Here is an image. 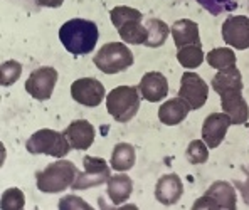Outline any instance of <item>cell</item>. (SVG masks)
I'll list each match as a JSON object with an SVG mask.
<instances>
[{
    "instance_id": "4dcf8cb0",
    "label": "cell",
    "mask_w": 249,
    "mask_h": 210,
    "mask_svg": "<svg viewBox=\"0 0 249 210\" xmlns=\"http://www.w3.org/2000/svg\"><path fill=\"white\" fill-rule=\"evenodd\" d=\"M236 187L241 192V197H243L244 204L249 205V172H246V180L244 182H236Z\"/></svg>"
},
{
    "instance_id": "1f68e13d",
    "label": "cell",
    "mask_w": 249,
    "mask_h": 210,
    "mask_svg": "<svg viewBox=\"0 0 249 210\" xmlns=\"http://www.w3.org/2000/svg\"><path fill=\"white\" fill-rule=\"evenodd\" d=\"M39 7H49V9H57L64 3V0H36Z\"/></svg>"
},
{
    "instance_id": "52a82bcc",
    "label": "cell",
    "mask_w": 249,
    "mask_h": 210,
    "mask_svg": "<svg viewBox=\"0 0 249 210\" xmlns=\"http://www.w3.org/2000/svg\"><path fill=\"white\" fill-rule=\"evenodd\" d=\"M83 172H78L76 180L72 182L71 189L74 192L79 190H88L94 189V187H100L106 183L111 176V170H109V165L106 163V160L98 157H84L83 158Z\"/></svg>"
},
{
    "instance_id": "ffe728a7",
    "label": "cell",
    "mask_w": 249,
    "mask_h": 210,
    "mask_svg": "<svg viewBox=\"0 0 249 210\" xmlns=\"http://www.w3.org/2000/svg\"><path fill=\"white\" fill-rule=\"evenodd\" d=\"M211 86L219 96H222L226 93H232V91H243L244 84H243L241 71L236 66L229 69H222V71H219L217 74L212 77Z\"/></svg>"
},
{
    "instance_id": "44dd1931",
    "label": "cell",
    "mask_w": 249,
    "mask_h": 210,
    "mask_svg": "<svg viewBox=\"0 0 249 210\" xmlns=\"http://www.w3.org/2000/svg\"><path fill=\"white\" fill-rule=\"evenodd\" d=\"M170 32L177 49H182V47L190 46V44H200L199 25H197V22L190 19H180L174 22Z\"/></svg>"
},
{
    "instance_id": "6da1fadb",
    "label": "cell",
    "mask_w": 249,
    "mask_h": 210,
    "mask_svg": "<svg viewBox=\"0 0 249 210\" xmlns=\"http://www.w3.org/2000/svg\"><path fill=\"white\" fill-rule=\"evenodd\" d=\"M100 31L93 20L86 19H71L61 25L59 40L68 52L72 56H86L93 52L98 44Z\"/></svg>"
},
{
    "instance_id": "5bb4252c",
    "label": "cell",
    "mask_w": 249,
    "mask_h": 210,
    "mask_svg": "<svg viewBox=\"0 0 249 210\" xmlns=\"http://www.w3.org/2000/svg\"><path fill=\"white\" fill-rule=\"evenodd\" d=\"M62 133L66 135L72 150H88L94 143L96 130L88 120H74Z\"/></svg>"
},
{
    "instance_id": "cb8c5ba5",
    "label": "cell",
    "mask_w": 249,
    "mask_h": 210,
    "mask_svg": "<svg viewBox=\"0 0 249 210\" xmlns=\"http://www.w3.org/2000/svg\"><path fill=\"white\" fill-rule=\"evenodd\" d=\"M202 44H190L177 51V61L185 69H197L204 62Z\"/></svg>"
},
{
    "instance_id": "7a4b0ae2",
    "label": "cell",
    "mask_w": 249,
    "mask_h": 210,
    "mask_svg": "<svg viewBox=\"0 0 249 210\" xmlns=\"http://www.w3.org/2000/svg\"><path fill=\"white\" fill-rule=\"evenodd\" d=\"M111 24L116 27L123 42L140 46L146 40V25H143V14L133 7L118 5L109 10Z\"/></svg>"
},
{
    "instance_id": "277c9868",
    "label": "cell",
    "mask_w": 249,
    "mask_h": 210,
    "mask_svg": "<svg viewBox=\"0 0 249 210\" xmlns=\"http://www.w3.org/2000/svg\"><path fill=\"white\" fill-rule=\"evenodd\" d=\"M142 94L138 86H118L106 96V109L118 123H128L140 109Z\"/></svg>"
},
{
    "instance_id": "7c38bea8",
    "label": "cell",
    "mask_w": 249,
    "mask_h": 210,
    "mask_svg": "<svg viewBox=\"0 0 249 210\" xmlns=\"http://www.w3.org/2000/svg\"><path fill=\"white\" fill-rule=\"evenodd\" d=\"M222 39L237 51L249 49V17L229 16L222 24Z\"/></svg>"
},
{
    "instance_id": "4316f807",
    "label": "cell",
    "mask_w": 249,
    "mask_h": 210,
    "mask_svg": "<svg viewBox=\"0 0 249 210\" xmlns=\"http://www.w3.org/2000/svg\"><path fill=\"white\" fill-rule=\"evenodd\" d=\"M185 157L189 163L202 165L209 160V146L204 140H192L185 150Z\"/></svg>"
},
{
    "instance_id": "f1b7e54d",
    "label": "cell",
    "mask_w": 249,
    "mask_h": 210,
    "mask_svg": "<svg viewBox=\"0 0 249 210\" xmlns=\"http://www.w3.org/2000/svg\"><path fill=\"white\" fill-rule=\"evenodd\" d=\"M212 16H221L224 12H231L237 7L236 0H196Z\"/></svg>"
},
{
    "instance_id": "ba28073f",
    "label": "cell",
    "mask_w": 249,
    "mask_h": 210,
    "mask_svg": "<svg viewBox=\"0 0 249 210\" xmlns=\"http://www.w3.org/2000/svg\"><path fill=\"white\" fill-rule=\"evenodd\" d=\"M237 207V193L236 189L231 185L229 182L224 180H217L206 190V193L194 202L192 209H228V210H236Z\"/></svg>"
},
{
    "instance_id": "e0dca14e",
    "label": "cell",
    "mask_w": 249,
    "mask_h": 210,
    "mask_svg": "<svg viewBox=\"0 0 249 210\" xmlns=\"http://www.w3.org/2000/svg\"><path fill=\"white\" fill-rule=\"evenodd\" d=\"M222 111L231 118L232 124H244L249 120V106L243 98V91H232L221 96Z\"/></svg>"
},
{
    "instance_id": "d4e9b609",
    "label": "cell",
    "mask_w": 249,
    "mask_h": 210,
    "mask_svg": "<svg viewBox=\"0 0 249 210\" xmlns=\"http://www.w3.org/2000/svg\"><path fill=\"white\" fill-rule=\"evenodd\" d=\"M207 64L211 68L217 69V71H222V69H229L236 66V54H234L232 49L229 47H215L211 52L206 56Z\"/></svg>"
},
{
    "instance_id": "f546056e",
    "label": "cell",
    "mask_w": 249,
    "mask_h": 210,
    "mask_svg": "<svg viewBox=\"0 0 249 210\" xmlns=\"http://www.w3.org/2000/svg\"><path fill=\"white\" fill-rule=\"evenodd\" d=\"M59 209H69V210H74V209H81V210H91V205L88 202H84L81 197L78 195H66L59 200Z\"/></svg>"
},
{
    "instance_id": "30bf717a",
    "label": "cell",
    "mask_w": 249,
    "mask_h": 210,
    "mask_svg": "<svg viewBox=\"0 0 249 210\" xmlns=\"http://www.w3.org/2000/svg\"><path fill=\"white\" fill-rule=\"evenodd\" d=\"M178 96L189 103L190 109H200L207 103L209 86L199 74H196L192 71H187L180 77Z\"/></svg>"
},
{
    "instance_id": "d6986e66",
    "label": "cell",
    "mask_w": 249,
    "mask_h": 210,
    "mask_svg": "<svg viewBox=\"0 0 249 210\" xmlns=\"http://www.w3.org/2000/svg\"><path fill=\"white\" fill-rule=\"evenodd\" d=\"M106 193L115 205H122L133 193V180L126 173H116L106 182Z\"/></svg>"
},
{
    "instance_id": "9c48e42d",
    "label": "cell",
    "mask_w": 249,
    "mask_h": 210,
    "mask_svg": "<svg viewBox=\"0 0 249 210\" xmlns=\"http://www.w3.org/2000/svg\"><path fill=\"white\" fill-rule=\"evenodd\" d=\"M57 77H59L57 71L51 66L37 68L25 81V91L37 101H47L54 93Z\"/></svg>"
},
{
    "instance_id": "7402d4cb",
    "label": "cell",
    "mask_w": 249,
    "mask_h": 210,
    "mask_svg": "<svg viewBox=\"0 0 249 210\" xmlns=\"http://www.w3.org/2000/svg\"><path fill=\"white\" fill-rule=\"evenodd\" d=\"M135 161H137L135 146L130 145V143H116L111 152V160H109V165H111L113 170L116 172L131 170L135 167Z\"/></svg>"
},
{
    "instance_id": "83f0119b",
    "label": "cell",
    "mask_w": 249,
    "mask_h": 210,
    "mask_svg": "<svg viewBox=\"0 0 249 210\" xmlns=\"http://www.w3.org/2000/svg\"><path fill=\"white\" fill-rule=\"evenodd\" d=\"M2 210H22L25 205V195L20 189H7L2 193V200H0Z\"/></svg>"
},
{
    "instance_id": "603a6c76",
    "label": "cell",
    "mask_w": 249,
    "mask_h": 210,
    "mask_svg": "<svg viewBox=\"0 0 249 210\" xmlns=\"http://www.w3.org/2000/svg\"><path fill=\"white\" fill-rule=\"evenodd\" d=\"M145 25H146V32H148L145 46L152 47V49L162 47L165 44V40L168 39V35H170V27L162 19H153V17L146 20Z\"/></svg>"
},
{
    "instance_id": "9a60e30c",
    "label": "cell",
    "mask_w": 249,
    "mask_h": 210,
    "mask_svg": "<svg viewBox=\"0 0 249 210\" xmlns=\"http://www.w3.org/2000/svg\"><path fill=\"white\" fill-rule=\"evenodd\" d=\"M142 98L148 103H159L168 96V81L162 72L150 71L143 74L140 84H138Z\"/></svg>"
},
{
    "instance_id": "4fadbf2b",
    "label": "cell",
    "mask_w": 249,
    "mask_h": 210,
    "mask_svg": "<svg viewBox=\"0 0 249 210\" xmlns=\"http://www.w3.org/2000/svg\"><path fill=\"white\" fill-rule=\"evenodd\" d=\"M231 118L222 113H211L202 123V140L209 148H217L224 141L231 126Z\"/></svg>"
},
{
    "instance_id": "ac0fdd59",
    "label": "cell",
    "mask_w": 249,
    "mask_h": 210,
    "mask_svg": "<svg viewBox=\"0 0 249 210\" xmlns=\"http://www.w3.org/2000/svg\"><path fill=\"white\" fill-rule=\"evenodd\" d=\"M190 106L180 96L172 98L159 108V120L167 126H177L189 116Z\"/></svg>"
},
{
    "instance_id": "2e32d148",
    "label": "cell",
    "mask_w": 249,
    "mask_h": 210,
    "mask_svg": "<svg viewBox=\"0 0 249 210\" xmlns=\"http://www.w3.org/2000/svg\"><path fill=\"white\" fill-rule=\"evenodd\" d=\"M184 195V183L177 173H167L155 185V198L162 205H175Z\"/></svg>"
},
{
    "instance_id": "5b68a950",
    "label": "cell",
    "mask_w": 249,
    "mask_h": 210,
    "mask_svg": "<svg viewBox=\"0 0 249 210\" xmlns=\"http://www.w3.org/2000/svg\"><path fill=\"white\" fill-rule=\"evenodd\" d=\"M25 148L31 155H47V157L54 158H64L71 152V145H69L66 135L56 130H49V128L36 131L27 140Z\"/></svg>"
},
{
    "instance_id": "8fae6325",
    "label": "cell",
    "mask_w": 249,
    "mask_h": 210,
    "mask_svg": "<svg viewBox=\"0 0 249 210\" xmlns=\"http://www.w3.org/2000/svg\"><path fill=\"white\" fill-rule=\"evenodd\" d=\"M71 96L79 105L88 106V108H96L103 103L106 91L103 83H100L94 77H81L71 84Z\"/></svg>"
},
{
    "instance_id": "3957f363",
    "label": "cell",
    "mask_w": 249,
    "mask_h": 210,
    "mask_svg": "<svg viewBox=\"0 0 249 210\" xmlns=\"http://www.w3.org/2000/svg\"><path fill=\"white\" fill-rule=\"evenodd\" d=\"M78 175V168L72 161L59 158L54 163H49L44 170L36 172L37 189L44 193H61L72 185Z\"/></svg>"
},
{
    "instance_id": "484cf974",
    "label": "cell",
    "mask_w": 249,
    "mask_h": 210,
    "mask_svg": "<svg viewBox=\"0 0 249 210\" xmlns=\"http://www.w3.org/2000/svg\"><path fill=\"white\" fill-rule=\"evenodd\" d=\"M22 74V64L16 59H9V61L2 62L0 66V84L3 88L12 86L19 81V77Z\"/></svg>"
},
{
    "instance_id": "8992f818",
    "label": "cell",
    "mask_w": 249,
    "mask_h": 210,
    "mask_svg": "<svg viewBox=\"0 0 249 210\" xmlns=\"http://www.w3.org/2000/svg\"><path fill=\"white\" fill-rule=\"evenodd\" d=\"M93 62L105 74H116L133 66V52L123 42H108L98 51Z\"/></svg>"
}]
</instances>
